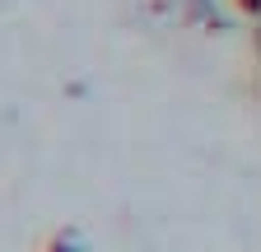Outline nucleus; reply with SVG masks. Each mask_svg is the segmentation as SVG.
Wrapping results in <instances>:
<instances>
[{
    "label": "nucleus",
    "mask_w": 261,
    "mask_h": 252,
    "mask_svg": "<svg viewBox=\"0 0 261 252\" xmlns=\"http://www.w3.org/2000/svg\"><path fill=\"white\" fill-rule=\"evenodd\" d=\"M233 5H238L243 14H256V10H261V0H233Z\"/></svg>",
    "instance_id": "obj_1"
}]
</instances>
